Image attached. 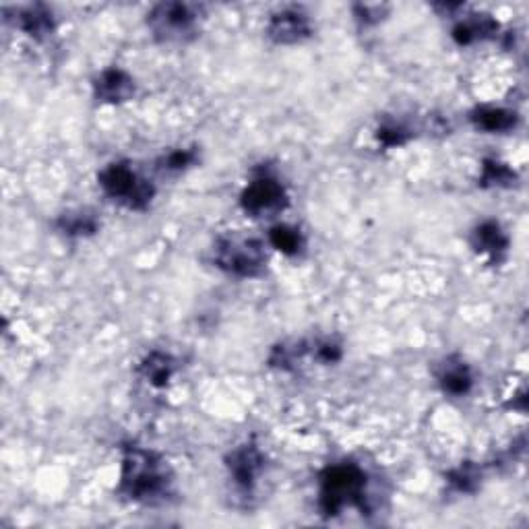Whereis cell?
Returning <instances> with one entry per match:
<instances>
[{
	"mask_svg": "<svg viewBox=\"0 0 529 529\" xmlns=\"http://www.w3.org/2000/svg\"><path fill=\"white\" fill-rule=\"evenodd\" d=\"M172 470L168 461L151 449L131 445L124 449L116 492L131 503L155 505L172 492Z\"/></svg>",
	"mask_w": 529,
	"mask_h": 529,
	"instance_id": "6da1fadb",
	"label": "cell"
},
{
	"mask_svg": "<svg viewBox=\"0 0 529 529\" xmlns=\"http://www.w3.org/2000/svg\"><path fill=\"white\" fill-rule=\"evenodd\" d=\"M346 509H370L368 474L360 463H331L319 476V511L325 517H337Z\"/></svg>",
	"mask_w": 529,
	"mask_h": 529,
	"instance_id": "7a4b0ae2",
	"label": "cell"
},
{
	"mask_svg": "<svg viewBox=\"0 0 529 529\" xmlns=\"http://www.w3.org/2000/svg\"><path fill=\"white\" fill-rule=\"evenodd\" d=\"M211 261L226 275L251 279L267 267V244L255 236L224 234L211 248Z\"/></svg>",
	"mask_w": 529,
	"mask_h": 529,
	"instance_id": "3957f363",
	"label": "cell"
},
{
	"mask_svg": "<svg viewBox=\"0 0 529 529\" xmlns=\"http://www.w3.org/2000/svg\"><path fill=\"white\" fill-rule=\"evenodd\" d=\"M102 193L131 211H143L155 197V186L127 162H112L98 174Z\"/></svg>",
	"mask_w": 529,
	"mask_h": 529,
	"instance_id": "277c9868",
	"label": "cell"
},
{
	"mask_svg": "<svg viewBox=\"0 0 529 529\" xmlns=\"http://www.w3.org/2000/svg\"><path fill=\"white\" fill-rule=\"evenodd\" d=\"M201 9L189 3H162L147 13V27L164 44H182L199 31Z\"/></svg>",
	"mask_w": 529,
	"mask_h": 529,
	"instance_id": "5b68a950",
	"label": "cell"
},
{
	"mask_svg": "<svg viewBox=\"0 0 529 529\" xmlns=\"http://www.w3.org/2000/svg\"><path fill=\"white\" fill-rule=\"evenodd\" d=\"M290 203V195L286 184L279 180L277 174L269 170L257 172L251 180L246 182L244 191L240 195V207L246 215L257 217H275L282 213Z\"/></svg>",
	"mask_w": 529,
	"mask_h": 529,
	"instance_id": "8992f818",
	"label": "cell"
},
{
	"mask_svg": "<svg viewBox=\"0 0 529 529\" xmlns=\"http://www.w3.org/2000/svg\"><path fill=\"white\" fill-rule=\"evenodd\" d=\"M226 470L230 482L240 494H253L265 474V453L255 443L234 447L226 457Z\"/></svg>",
	"mask_w": 529,
	"mask_h": 529,
	"instance_id": "52a82bcc",
	"label": "cell"
},
{
	"mask_svg": "<svg viewBox=\"0 0 529 529\" xmlns=\"http://www.w3.org/2000/svg\"><path fill=\"white\" fill-rule=\"evenodd\" d=\"M265 34L279 46L302 44L313 36V21L300 7H284L269 15Z\"/></svg>",
	"mask_w": 529,
	"mask_h": 529,
	"instance_id": "ba28073f",
	"label": "cell"
},
{
	"mask_svg": "<svg viewBox=\"0 0 529 529\" xmlns=\"http://www.w3.org/2000/svg\"><path fill=\"white\" fill-rule=\"evenodd\" d=\"M93 98L102 104H124L135 98V79L120 67H108L100 71L91 83Z\"/></svg>",
	"mask_w": 529,
	"mask_h": 529,
	"instance_id": "9c48e42d",
	"label": "cell"
},
{
	"mask_svg": "<svg viewBox=\"0 0 529 529\" xmlns=\"http://www.w3.org/2000/svg\"><path fill=\"white\" fill-rule=\"evenodd\" d=\"M470 244L478 255L486 257L490 263H501L509 253L511 240L499 222L484 220L472 230Z\"/></svg>",
	"mask_w": 529,
	"mask_h": 529,
	"instance_id": "30bf717a",
	"label": "cell"
},
{
	"mask_svg": "<svg viewBox=\"0 0 529 529\" xmlns=\"http://www.w3.org/2000/svg\"><path fill=\"white\" fill-rule=\"evenodd\" d=\"M434 377H437L441 391L453 399H461L465 395H470L474 389V381H476L472 366L461 356H447L439 364L437 372H434Z\"/></svg>",
	"mask_w": 529,
	"mask_h": 529,
	"instance_id": "8fae6325",
	"label": "cell"
},
{
	"mask_svg": "<svg viewBox=\"0 0 529 529\" xmlns=\"http://www.w3.org/2000/svg\"><path fill=\"white\" fill-rule=\"evenodd\" d=\"M501 34V25L490 15H476L470 13L463 19H459L453 29H451V38L455 40L457 46H474L486 40L499 38Z\"/></svg>",
	"mask_w": 529,
	"mask_h": 529,
	"instance_id": "7c38bea8",
	"label": "cell"
},
{
	"mask_svg": "<svg viewBox=\"0 0 529 529\" xmlns=\"http://www.w3.org/2000/svg\"><path fill=\"white\" fill-rule=\"evenodd\" d=\"M19 31L31 40L42 42L50 38L56 29V19L52 11L44 5H27L15 9V17H7Z\"/></svg>",
	"mask_w": 529,
	"mask_h": 529,
	"instance_id": "4fadbf2b",
	"label": "cell"
},
{
	"mask_svg": "<svg viewBox=\"0 0 529 529\" xmlns=\"http://www.w3.org/2000/svg\"><path fill=\"white\" fill-rule=\"evenodd\" d=\"M470 120L478 131L503 135L517 127V112L503 106H478L470 112Z\"/></svg>",
	"mask_w": 529,
	"mask_h": 529,
	"instance_id": "5bb4252c",
	"label": "cell"
},
{
	"mask_svg": "<svg viewBox=\"0 0 529 529\" xmlns=\"http://www.w3.org/2000/svg\"><path fill=\"white\" fill-rule=\"evenodd\" d=\"M141 377L151 385V387H166L172 377L176 375V358L168 352H149L141 364H139Z\"/></svg>",
	"mask_w": 529,
	"mask_h": 529,
	"instance_id": "9a60e30c",
	"label": "cell"
},
{
	"mask_svg": "<svg viewBox=\"0 0 529 529\" xmlns=\"http://www.w3.org/2000/svg\"><path fill=\"white\" fill-rule=\"evenodd\" d=\"M56 228H58V232H62L69 238H85V236H91V234L98 232L100 222L91 211L79 209V211L62 213L56 220Z\"/></svg>",
	"mask_w": 529,
	"mask_h": 529,
	"instance_id": "2e32d148",
	"label": "cell"
},
{
	"mask_svg": "<svg viewBox=\"0 0 529 529\" xmlns=\"http://www.w3.org/2000/svg\"><path fill=\"white\" fill-rule=\"evenodd\" d=\"M267 242L271 248H275L277 253H282L286 257H298L302 255V251L306 248V240L304 234L300 232V228L290 226V224H277L269 230Z\"/></svg>",
	"mask_w": 529,
	"mask_h": 529,
	"instance_id": "e0dca14e",
	"label": "cell"
},
{
	"mask_svg": "<svg viewBox=\"0 0 529 529\" xmlns=\"http://www.w3.org/2000/svg\"><path fill=\"white\" fill-rule=\"evenodd\" d=\"M515 170L509 168V164L488 158L482 162V174H480V184L486 189H503V186H511L515 182Z\"/></svg>",
	"mask_w": 529,
	"mask_h": 529,
	"instance_id": "ac0fdd59",
	"label": "cell"
},
{
	"mask_svg": "<svg viewBox=\"0 0 529 529\" xmlns=\"http://www.w3.org/2000/svg\"><path fill=\"white\" fill-rule=\"evenodd\" d=\"M480 476L482 474H480V470L476 468V465L463 463V465H459V468H455V470L449 472L447 484L457 494H468V492H474L478 488Z\"/></svg>",
	"mask_w": 529,
	"mask_h": 529,
	"instance_id": "d6986e66",
	"label": "cell"
},
{
	"mask_svg": "<svg viewBox=\"0 0 529 529\" xmlns=\"http://www.w3.org/2000/svg\"><path fill=\"white\" fill-rule=\"evenodd\" d=\"M412 139V129L408 124L403 122H383L381 127L377 129V141L385 147V149H395V147H403L408 141Z\"/></svg>",
	"mask_w": 529,
	"mask_h": 529,
	"instance_id": "ffe728a7",
	"label": "cell"
},
{
	"mask_svg": "<svg viewBox=\"0 0 529 529\" xmlns=\"http://www.w3.org/2000/svg\"><path fill=\"white\" fill-rule=\"evenodd\" d=\"M197 164V151L195 149H172L170 153L162 155L158 168L168 174H178L184 172L186 168H191Z\"/></svg>",
	"mask_w": 529,
	"mask_h": 529,
	"instance_id": "44dd1931",
	"label": "cell"
},
{
	"mask_svg": "<svg viewBox=\"0 0 529 529\" xmlns=\"http://www.w3.org/2000/svg\"><path fill=\"white\" fill-rule=\"evenodd\" d=\"M356 11H358L356 19L362 25H377V23H381V19L385 15V7H381V5H358Z\"/></svg>",
	"mask_w": 529,
	"mask_h": 529,
	"instance_id": "7402d4cb",
	"label": "cell"
}]
</instances>
